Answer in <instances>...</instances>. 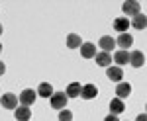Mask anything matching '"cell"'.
Instances as JSON below:
<instances>
[{
  "mask_svg": "<svg viewBox=\"0 0 147 121\" xmlns=\"http://www.w3.org/2000/svg\"><path fill=\"white\" fill-rule=\"evenodd\" d=\"M51 108H53V110H65V108H67V96H65V92H53V94H51Z\"/></svg>",
  "mask_w": 147,
  "mask_h": 121,
  "instance_id": "6da1fadb",
  "label": "cell"
},
{
  "mask_svg": "<svg viewBox=\"0 0 147 121\" xmlns=\"http://www.w3.org/2000/svg\"><path fill=\"white\" fill-rule=\"evenodd\" d=\"M35 98H37V92H35V90H30V88H28V90H24L22 94L18 96V102H20L22 106H28V108H30V106H34Z\"/></svg>",
  "mask_w": 147,
  "mask_h": 121,
  "instance_id": "7a4b0ae2",
  "label": "cell"
},
{
  "mask_svg": "<svg viewBox=\"0 0 147 121\" xmlns=\"http://www.w3.org/2000/svg\"><path fill=\"white\" fill-rule=\"evenodd\" d=\"M98 47L104 53H112L114 49H116V39L110 37V35H102L100 39H98Z\"/></svg>",
  "mask_w": 147,
  "mask_h": 121,
  "instance_id": "3957f363",
  "label": "cell"
},
{
  "mask_svg": "<svg viewBox=\"0 0 147 121\" xmlns=\"http://www.w3.org/2000/svg\"><path fill=\"white\" fill-rule=\"evenodd\" d=\"M0 104H2V108H6V110H16L18 108V98H16V94H4L2 98H0Z\"/></svg>",
  "mask_w": 147,
  "mask_h": 121,
  "instance_id": "277c9868",
  "label": "cell"
},
{
  "mask_svg": "<svg viewBox=\"0 0 147 121\" xmlns=\"http://www.w3.org/2000/svg\"><path fill=\"white\" fill-rule=\"evenodd\" d=\"M112 61L116 63V66H120V68H122L124 65L129 63V51H122V49H120V51H116V53L112 55Z\"/></svg>",
  "mask_w": 147,
  "mask_h": 121,
  "instance_id": "5b68a950",
  "label": "cell"
},
{
  "mask_svg": "<svg viewBox=\"0 0 147 121\" xmlns=\"http://www.w3.org/2000/svg\"><path fill=\"white\" fill-rule=\"evenodd\" d=\"M116 45L122 49V51H127L131 45H134V37L129 33H120V37L116 39Z\"/></svg>",
  "mask_w": 147,
  "mask_h": 121,
  "instance_id": "8992f818",
  "label": "cell"
},
{
  "mask_svg": "<svg viewBox=\"0 0 147 121\" xmlns=\"http://www.w3.org/2000/svg\"><path fill=\"white\" fill-rule=\"evenodd\" d=\"M14 115H16L18 121H30L32 119V110H30L28 106H18V108L14 110Z\"/></svg>",
  "mask_w": 147,
  "mask_h": 121,
  "instance_id": "52a82bcc",
  "label": "cell"
},
{
  "mask_svg": "<svg viewBox=\"0 0 147 121\" xmlns=\"http://www.w3.org/2000/svg\"><path fill=\"white\" fill-rule=\"evenodd\" d=\"M122 10H124L125 18L127 16H137L139 14V4H137L136 0H129V2H124L122 4Z\"/></svg>",
  "mask_w": 147,
  "mask_h": 121,
  "instance_id": "ba28073f",
  "label": "cell"
},
{
  "mask_svg": "<svg viewBox=\"0 0 147 121\" xmlns=\"http://www.w3.org/2000/svg\"><path fill=\"white\" fill-rule=\"evenodd\" d=\"M96 96H98V88L94 84H84L82 90H80V98H84V100H94Z\"/></svg>",
  "mask_w": 147,
  "mask_h": 121,
  "instance_id": "9c48e42d",
  "label": "cell"
},
{
  "mask_svg": "<svg viewBox=\"0 0 147 121\" xmlns=\"http://www.w3.org/2000/svg\"><path fill=\"white\" fill-rule=\"evenodd\" d=\"M129 65L136 66V68L143 66L145 65V55H143L141 51H131V53H129Z\"/></svg>",
  "mask_w": 147,
  "mask_h": 121,
  "instance_id": "30bf717a",
  "label": "cell"
},
{
  "mask_svg": "<svg viewBox=\"0 0 147 121\" xmlns=\"http://www.w3.org/2000/svg\"><path fill=\"white\" fill-rule=\"evenodd\" d=\"M94 59H96V65H98V66H104V68L112 66V55H110V53L100 51V53H96V55H94Z\"/></svg>",
  "mask_w": 147,
  "mask_h": 121,
  "instance_id": "8fae6325",
  "label": "cell"
},
{
  "mask_svg": "<svg viewBox=\"0 0 147 121\" xmlns=\"http://www.w3.org/2000/svg\"><path fill=\"white\" fill-rule=\"evenodd\" d=\"M116 94H118V98H120V100L127 98V96L131 94V84H129V82H118V86H116Z\"/></svg>",
  "mask_w": 147,
  "mask_h": 121,
  "instance_id": "7c38bea8",
  "label": "cell"
},
{
  "mask_svg": "<svg viewBox=\"0 0 147 121\" xmlns=\"http://www.w3.org/2000/svg\"><path fill=\"white\" fill-rule=\"evenodd\" d=\"M79 49H80V55L84 59H94V55H96V45L94 43H82Z\"/></svg>",
  "mask_w": 147,
  "mask_h": 121,
  "instance_id": "4fadbf2b",
  "label": "cell"
},
{
  "mask_svg": "<svg viewBox=\"0 0 147 121\" xmlns=\"http://www.w3.org/2000/svg\"><path fill=\"white\" fill-rule=\"evenodd\" d=\"M80 90H82V84H79V82H71V84L67 86V90H65V96H67V98H79Z\"/></svg>",
  "mask_w": 147,
  "mask_h": 121,
  "instance_id": "5bb4252c",
  "label": "cell"
},
{
  "mask_svg": "<svg viewBox=\"0 0 147 121\" xmlns=\"http://www.w3.org/2000/svg\"><path fill=\"white\" fill-rule=\"evenodd\" d=\"M129 27V20L125 18V16H120V18H116L114 20V29L120 33H125V29Z\"/></svg>",
  "mask_w": 147,
  "mask_h": 121,
  "instance_id": "9a60e30c",
  "label": "cell"
},
{
  "mask_svg": "<svg viewBox=\"0 0 147 121\" xmlns=\"http://www.w3.org/2000/svg\"><path fill=\"white\" fill-rule=\"evenodd\" d=\"M124 110H125V106H124V102H122L120 98L110 100V113H112V115H120Z\"/></svg>",
  "mask_w": 147,
  "mask_h": 121,
  "instance_id": "2e32d148",
  "label": "cell"
},
{
  "mask_svg": "<svg viewBox=\"0 0 147 121\" xmlns=\"http://www.w3.org/2000/svg\"><path fill=\"white\" fill-rule=\"evenodd\" d=\"M106 76L114 80V82H122V76H124V72H122V68L120 66H108V72H106Z\"/></svg>",
  "mask_w": 147,
  "mask_h": 121,
  "instance_id": "e0dca14e",
  "label": "cell"
},
{
  "mask_svg": "<svg viewBox=\"0 0 147 121\" xmlns=\"http://www.w3.org/2000/svg\"><path fill=\"white\" fill-rule=\"evenodd\" d=\"M82 45V39H80L79 33H69L67 35V47L69 49H79Z\"/></svg>",
  "mask_w": 147,
  "mask_h": 121,
  "instance_id": "ac0fdd59",
  "label": "cell"
},
{
  "mask_svg": "<svg viewBox=\"0 0 147 121\" xmlns=\"http://www.w3.org/2000/svg\"><path fill=\"white\" fill-rule=\"evenodd\" d=\"M39 96H43V98H51V94H53V86L49 84V82H41L39 84V88L35 90Z\"/></svg>",
  "mask_w": 147,
  "mask_h": 121,
  "instance_id": "d6986e66",
  "label": "cell"
},
{
  "mask_svg": "<svg viewBox=\"0 0 147 121\" xmlns=\"http://www.w3.org/2000/svg\"><path fill=\"white\" fill-rule=\"evenodd\" d=\"M145 23H147L145 14H137V16H134V20L129 22V25H134L136 29H145Z\"/></svg>",
  "mask_w": 147,
  "mask_h": 121,
  "instance_id": "ffe728a7",
  "label": "cell"
},
{
  "mask_svg": "<svg viewBox=\"0 0 147 121\" xmlns=\"http://www.w3.org/2000/svg\"><path fill=\"white\" fill-rule=\"evenodd\" d=\"M59 121H73V113L69 110H61L59 111Z\"/></svg>",
  "mask_w": 147,
  "mask_h": 121,
  "instance_id": "44dd1931",
  "label": "cell"
},
{
  "mask_svg": "<svg viewBox=\"0 0 147 121\" xmlns=\"http://www.w3.org/2000/svg\"><path fill=\"white\" fill-rule=\"evenodd\" d=\"M104 121H120V119H118V115H112V113H110V115L104 117Z\"/></svg>",
  "mask_w": 147,
  "mask_h": 121,
  "instance_id": "7402d4cb",
  "label": "cell"
},
{
  "mask_svg": "<svg viewBox=\"0 0 147 121\" xmlns=\"http://www.w3.org/2000/svg\"><path fill=\"white\" fill-rule=\"evenodd\" d=\"M136 121H147V115H145V113H139Z\"/></svg>",
  "mask_w": 147,
  "mask_h": 121,
  "instance_id": "603a6c76",
  "label": "cell"
},
{
  "mask_svg": "<svg viewBox=\"0 0 147 121\" xmlns=\"http://www.w3.org/2000/svg\"><path fill=\"white\" fill-rule=\"evenodd\" d=\"M4 72H6V65H4V63H2V61H0V76H2V74H4Z\"/></svg>",
  "mask_w": 147,
  "mask_h": 121,
  "instance_id": "cb8c5ba5",
  "label": "cell"
},
{
  "mask_svg": "<svg viewBox=\"0 0 147 121\" xmlns=\"http://www.w3.org/2000/svg\"><path fill=\"white\" fill-rule=\"evenodd\" d=\"M0 33H2V23H0Z\"/></svg>",
  "mask_w": 147,
  "mask_h": 121,
  "instance_id": "d4e9b609",
  "label": "cell"
},
{
  "mask_svg": "<svg viewBox=\"0 0 147 121\" xmlns=\"http://www.w3.org/2000/svg\"><path fill=\"white\" fill-rule=\"evenodd\" d=\"M0 53H2V45H0Z\"/></svg>",
  "mask_w": 147,
  "mask_h": 121,
  "instance_id": "484cf974",
  "label": "cell"
}]
</instances>
